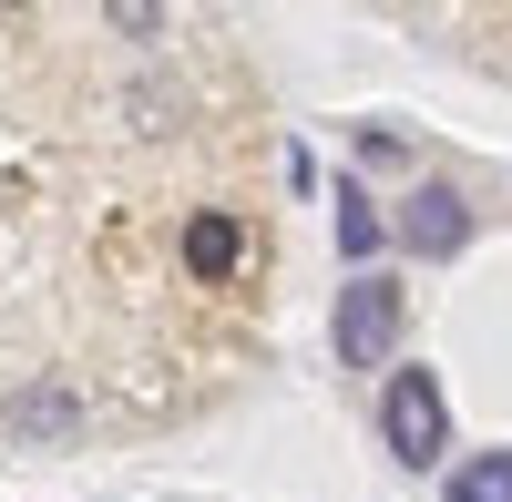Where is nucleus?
Here are the masks:
<instances>
[{
  "label": "nucleus",
  "mask_w": 512,
  "mask_h": 502,
  "mask_svg": "<svg viewBox=\"0 0 512 502\" xmlns=\"http://www.w3.org/2000/svg\"><path fill=\"white\" fill-rule=\"evenodd\" d=\"M379 441H390V462H410V472H431L451 451V410H441L431 369H390V390H379Z\"/></svg>",
  "instance_id": "f257e3e1"
},
{
  "label": "nucleus",
  "mask_w": 512,
  "mask_h": 502,
  "mask_svg": "<svg viewBox=\"0 0 512 502\" xmlns=\"http://www.w3.org/2000/svg\"><path fill=\"white\" fill-rule=\"evenodd\" d=\"M328 339H338V369H379V359L400 349V287L379 277V267H369V277H349V287H338Z\"/></svg>",
  "instance_id": "f03ea898"
},
{
  "label": "nucleus",
  "mask_w": 512,
  "mask_h": 502,
  "mask_svg": "<svg viewBox=\"0 0 512 502\" xmlns=\"http://www.w3.org/2000/svg\"><path fill=\"white\" fill-rule=\"evenodd\" d=\"M0 431H11V441H82V431H93V410H82L62 380H21L11 400H0Z\"/></svg>",
  "instance_id": "20e7f679"
},
{
  "label": "nucleus",
  "mask_w": 512,
  "mask_h": 502,
  "mask_svg": "<svg viewBox=\"0 0 512 502\" xmlns=\"http://www.w3.org/2000/svg\"><path fill=\"white\" fill-rule=\"evenodd\" d=\"M390 236L410 246V257H461V246H472V205H461V185H410Z\"/></svg>",
  "instance_id": "7ed1b4c3"
},
{
  "label": "nucleus",
  "mask_w": 512,
  "mask_h": 502,
  "mask_svg": "<svg viewBox=\"0 0 512 502\" xmlns=\"http://www.w3.org/2000/svg\"><path fill=\"white\" fill-rule=\"evenodd\" d=\"M236 257H246V226H236V216H195V226H185V267H195V277H226Z\"/></svg>",
  "instance_id": "423d86ee"
},
{
  "label": "nucleus",
  "mask_w": 512,
  "mask_h": 502,
  "mask_svg": "<svg viewBox=\"0 0 512 502\" xmlns=\"http://www.w3.org/2000/svg\"><path fill=\"white\" fill-rule=\"evenodd\" d=\"M379 246H390V216H379V205L359 195V185H338V257H349L359 277H369V257Z\"/></svg>",
  "instance_id": "39448f33"
},
{
  "label": "nucleus",
  "mask_w": 512,
  "mask_h": 502,
  "mask_svg": "<svg viewBox=\"0 0 512 502\" xmlns=\"http://www.w3.org/2000/svg\"><path fill=\"white\" fill-rule=\"evenodd\" d=\"M451 502H512V451H482V462L451 472Z\"/></svg>",
  "instance_id": "0eeeda50"
}]
</instances>
